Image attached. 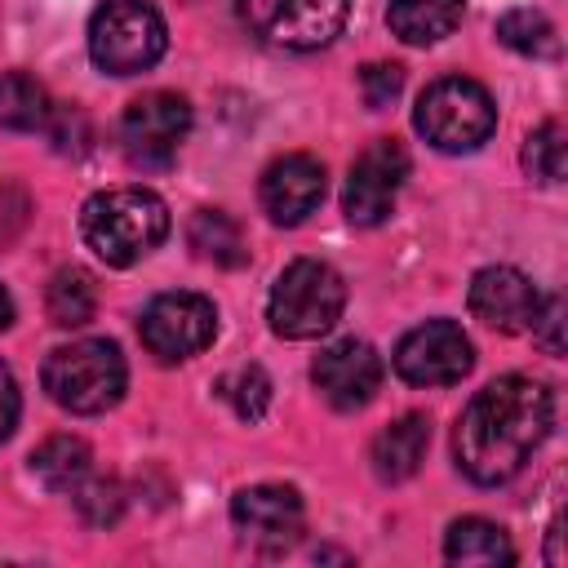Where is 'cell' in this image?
<instances>
[{
    "instance_id": "6da1fadb",
    "label": "cell",
    "mask_w": 568,
    "mask_h": 568,
    "mask_svg": "<svg viewBox=\"0 0 568 568\" xmlns=\"http://www.w3.org/2000/svg\"><path fill=\"white\" fill-rule=\"evenodd\" d=\"M555 417L550 390L532 377H497L488 382L462 413L453 430V453L466 479L475 484H506L510 475L524 470L532 448L546 439Z\"/></svg>"
},
{
    "instance_id": "7a4b0ae2",
    "label": "cell",
    "mask_w": 568,
    "mask_h": 568,
    "mask_svg": "<svg viewBox=\"0 0 568 568\" xmlns=\"http://www.w3.org/2000/svg\"><path fill=\"white\" fill-rule=\"evenodd\" d=\"M80 235L106 266H133L169 235V209L155 191L111 186L84 204Z\"/></svg>"
},
{
    "instance_id": "3957f363",
    "label": "cell",
    "mask_w": 568,
    "mask_h": 568,
    "mask_svg": "<svg viewBox=\"0 0 568 568\" xmlns=\"http://www.w3.org/2000/svg\"><path fill=\"white\" fill-rule=\"evenodd\" d=\"M40 377H44V390L53 404H62L67 413L93 417V413H106L120 404L129 373H124V355L115 342L84 337V342L49 351Z\"/></svg>"
},
{
    "instance_id": "277c9868",
    "label": "cell",
    "mask_w": 568,
    "mask_h": 568,
    "mask_svg": "<svg viewBox=\"0 0 568 568\" xmlns=\"http://www.w3.org/2000/svg\"><path fill=\"white\" fill-rule=\"evenodd\" d=\"M342 306H346L342 275L328 262L297 257L293 266L280 271L275 288H271V302H266V320L280 337L306 342V337L328 333L342 320Z\"/></svg>"
},
{
    "instance_id": "5b68a950",
    "label": "cell",
    "mask_w": 568,
    "mask_h": 568,
    "mask_svg": "<svg viewBox=\"0 0 568 568\" xmlns=\"http://www.w3.org/2000/svg\"><path fill=\"white\" fill-rule=\"evenodd\" d=\"M413 124L435 151L462 155V151H475L488 142V133L497 124V106L484 84H475L466 75H444L417 98Z\"/></svg>"
},
{
    "instance_id": "8992f818",
    "label": "cell",
    "mask_w": 568,
    "mask_h": 568,
    "mask_svg": "<svg viewBox=\"0 0 568 568\" xmlns=\"http://www.w3.org/2000/svg\"><path fill=\"white\" fill-rule=\"evenodd\" d=\"M169 31L146 0H102L89 18V53L106 75H138L164 58Z\"/></svg>"
},
{
    "instance_id": "52a82bcc",
    "label": "cell",
    "mask_w": 568,
    "mask_h": 568,
    "mask_svg": "<svg viewBox=\"0 0 568 568\" xmlns=\"http://www.w3.org/2000/svg\"><path fill=\"white\" fill-rule=\"evenodd\" d=\"M351 0H240L244 27L275 49H324L346 27Z\"/></svg>"
},
{
    "instance_id": "ba28073f",
    "label": "cell",
    "mask_w": 568,
    "mask_h": 568,
    "mask_svg": "<svg viewBox=\"0 0 568 568\" xmlns=\"http://www.w3.org/2000/svg\"><path fill=\"white\" fill-rule=\"evenodd\" d=\"M138 333H142V346L164 359V364H178V359H191L200 355L213 333H217V311L209 297L200 293H160L146 302L142 320H138Z\"/></svg>"
},
{
    "instance_id": "9c48e42d",
    "label": "cell",
    "mask_w": 568,
    "mask_h": 568,
    "mask_svg": "<svg viewBox=\"0 0 568 568\" xmlns=\"http://www.w3.org/2000/svg\"><path fill=\"white\" fill-rule=\"evenodd\" d=\"M191 129V106L178 93H142L120 115V146L138 169H164Z\"/></svg>"
},
{
    "instance_id": "30bf717a",
    "label": "cell",
    "mask_w": 568,
    "mask_h": 568,
    "mask_svg": "<svg viewBox=\"0 0 568 568\" xmlns=\"http://www.w3.org/2000/svg\"><path fill=\"white\" fill-rule=\"evenodd\" d=\"M475 351L470 337L453 320H426L408 328L395 346V373L408 386H453L470 373Z\"/></svg>"
},
{
    "instance_id": "8fae6325",
    "label": "cell",
    "mask_w": 568,
    "mask_h": 568,
    "mask_svg": "<svg viewBox=\"0 0 568 568\" xmlns=\"http://www.w3.org/2000/svg\"><path fill=\"white\" fill-rule=\"evenodd\" d=\"M408 178V151L395 138H377L373 146L359 151V160L351 164L346 191H342V209L355 226H377L390 217L395 195Z\"/></svg>"
},
{
    "instance_id": "7c38bea8",
    "label": "cell",
    "mask_w": 568,
    "mask_h": 568,
    "mask_svg": "<svg viewBox=\"0 0 568 568\" xmlns=\"http://www.w3.org/2000/svg\"><path fill=\"white\" fill-rule=\"evenodd\" d=\"M311 382L320 386V395L333 408L355 413V408H364L377 395V386H382V359H377V351L368 342L346 337V342H333V346H324L315 355Z\"/></svg>"
},
{
    "instance_id": "4fadbf2b",
    "label": "cell",
    "mask_w": 568,
    "mask_h": 568,
    "mask_svg": "<svg viewBox=\"0 0 568 568\" xmlns=\"http://www.w3.org/2000/svg\"><path fill=\"white\" fill-rule=\"evenodd\" d=\"M541 306L537 284L515 266H484L470 280V315L497 333H524Z\"/></svg>"
},
{
    "instance_id": "5bb4252c",
    "label": "cell",
    "mask_w": 568,
    "mask_h": 568,
    "mask_svg": "<svg viewBox=\"0 0 568 568\" xmlns=\"http://www.w3.org/2000/svg\"><path fill=\"white\" fill-rule=\"evenodd\" d=\"M324 200V164L315 155H280L266 173H262V209L271 213V222L280 226H297L306 222Z\"/></svg>"
},
{
    "instance_id": "9a60e30c",
    "label": "cell",
    "mask_w": 568,
    "mask_h": 568,
    "mask_svg": "<svg viewBox=\"0 0 568 568\" xmlns=\"http://www.w3.org/2000/svg\"><path fill=\"white\" fill-rule=\"evenodd\" d=\"M302 519H306L302 497L297 488H284V484H253V488H240L231 501V524L262 546H288L302 532Z\"/></svg>"
},
{
    "instance_id": "2e32d148",
    "label": "cell",
    "mask_w": 568,
    "mask_h": 568,
    "mask_svg": "<svg viewBox=\"0 0 568 568\" xmlns=\"http://www.w3.org/2000/svg\"><path fill=\"white\" fill-rule=\"evenodd\" d=\"M426 444H430V422L426 417L408 413V417L390 422L373 439V470H377V479H386V484L413 479L417 466H422V457H426Z\"/></svg>"
},
{
    "instance_id": "e0dca14e",
    "label": "cell",
    "mask_w": 568,
    "mask_h": 568,
    "mask_svg": "<svg viewBox=\"0 0 568 568\" xmlns=\"http://www.w3.org/2000/svg\"><path fill=\"white\" fill-rule=\"evenodd\" d=\"M466 0H390L386 22L404 44H435L457 31Z\"/></svg>"
},
{
    "instance_id": "ac0fdd59",
    "label": "cell",
    "mask_w": 568,
    "mask_h": 568,
    "mask_svg": "<svg viewBox=\"0 0 568 568\" xmlns=\"http://www.w3.org/2000/svg\"><path fill=\"white\" fill-rule=\"evenodd\" d=\"M444 555L453 564H466V568H497V564H515V546L510 537L493 524V519H457L444 537Z\"/></svg>"
},
{
    "instance_id": "d6986e66",
    "label": "cell",
    "mask_w": 568,
    "mask_h": 568,
    "mask_svg": "<svg viewBox=\"0 0 568 568\" xmlns=\"http://www.w3.org/2000/svg\"><path fill=\"white\" fill-rule=\"evenodd\" d=\"M31 470H36V479H40L44 488H53V493H75V488L93 475V453H89V444L75 439V435H53V439H44V444L31 453Z\"/></svg>"
},
{
    "instance_id": "ffe728a7",
    "label": "cell",
    "mask_w": 568,
    "mask_h": 568,
    "mask_svg": "<svg viewBox=\"0 0 568 568\" xmlns=\"http://www.w3.org/2000/svg\"><path fill=\"white\" fill-rule=\"evenodd\" d=\"M186 240H191V248H195L204 262H213V266H244V262H248L244 231H240V222H235L231 213H222V209H200V213L191 217V226H186Z\"/></svg>"
},
{
    "instance_id": "44dd1931",
    "label": "cell",
    "mask_w": 568,
    "mask_h": 568,
    "mask_svg": "<svg viewBox=\"0 0 568 568\" xmlns=\"http://www.w3.org/2000/svg\"><path fill=\"white\" fill-rule=\"evenodd\" d=\"M49 115H53V102H49V89L36 75H27V71L0 75V124L4 129L31 133V129H44Z\"/></svg>"
},
{
    "instance_id": "7402d4cb",
    "label": "cell",
    "mask_w": 568,
    "mask_h": 568,
    "mask_svg": "<svg viewBox=\"0 0 568 568\" xmlns=\"http://www.w3.org/2000/svg\"><path fill=\"white\" fill-rule=\"evenodd\" d=\"M44 311L58 328H80L98 311V288L80 266H62L44 288Z\"/></svg>"
},
{
    "instance_id": "603a6c76",
    "label": "cell",
    "mask_w": 568,
    "mask_h": 568,
    "mask_svg": "<svg viewBox=\"0 0 568 568\" xmlns=\"http://www.w3.org/2000/svg\"><path fill=\"white\" fill-rule=\"evenodd\" d=\"M497 40L515 53H528V58H550L559 49V36H555L550 18L537 13V9H506L497 18Z\"/></svg>"
},
{
    "instance_id": "cb8c5ba5",
    "label": "cell",
    "mask_w": 568,
    "mask_h": 568,
    "mask_svg": "<svg viewBox=\"0 0 568 568\" xmlns=\"http://www.w3.org/2000/svg\"><path fill=\"white\" fill-rule=\"evenodd\" d=\"M524 169L537 182H564L568 138H564V124L559 120H546L537 133H528V142H524Z\"/></svg>"
},
{
    "instance_id": "d4e9b609",
    "label": "cell",
    "mask_w": 568,
    "mask_h": 568,
    "mask_svg": "<svg viewBox=\"0 0 568 568\" xmlns=\"http://www.w3.org/2000/svg\"><path fill=\"white\" fill-rule=\"evenodd\" d=\"M75 510L89 528H111L120 515H124V488L115 479H102V475H89L75 493Z\"/></svg>"
},
{
    "instance_id": "484cf974",
    "label": "cell",
    "mask_w": 568,
    "mask_h": 568,
    "mask_svg": "<svg viewBox=\"0 0 568 568\" xmlns=\"http://www.w3.org/2000/svg\"><path fill=\"white\" fill-rule=\"evenodd\" d=\"M217 390L231 399V408H235L244 422H257V417L266 413V404H271V377H266L257 364H248V368L222 377Z\"/></svg>"
},
{
    "instance_id": "4316f807",
    "label": "cell",
    "mask_w": 568,
    "mask_h": 568,
    "mask_svg": "<svg viewBox=\"0 0 568 568\" xmlns=\"http://www.w3.org/2000/svg\"><path fill=\"white\" fill-rule=\"evenodd\" d=\"M359 89H364V102H368L373 111H382V106H390V102L399 98L404 71H399L395 62H368V67L359 71Z\"/></svg>"
},
{
    "instance_id": "83f0119b",
    "label": "cell",
    "mask_w": 568,
    "mask_h": 568,
    "mask_svg": "<svg viewBox=\"0 0 568 568\" xmlns=\"http://www.w3.org/2000/svg\"><path fill=\"white\" fill-rule=\"evenodd\" d=\"M564 297L559 293H550V297H541V306H537V315H532V342L546 351V355H564Z\"/></svg>"
},
{
    "instance_id": "f1b7e54d",
    "label": "cell",
    "mask_w": 568,
    "mask_h": 568,
    "mask_svg": "<svg viewBox=\"0 0 568 568\" xmlns=\"http://www.w3.org/2000/svg\"><path fill=\"white\" fill-rule=\"evenodd\" d=\"M18 408H22V399H18V382H13L9 364H0V439L13 435V426H18Z\"/></svg>"
},
{
    "instance_id": "f546056e",
    "label": "cell",
    "mask_w": 568,
    "mask_h": 568,
    "mask_svg": "<svg viewBox=\"0 0 568 568\" xmlns=\"http://www.w3.org/2000/svg\"><path fill=\"white\" fill-rule=\"evenodd\" d=\"M22 217H27V200H22L18 191H9V186H0V244L18 235V226H22Z\"/></svg>"
},
{
    "instance_id": "4dcf8cb0",
    "label": "cell",
    "mask_w": 568,
    "mask_h": 568,
    "mask_svg": "<svg viewBox=\"0 0 568 568\" xmlns=\"http://www.w3.org/2000/svg\"><path fill=\"white\" fill-rule=\"evenodd\" d=\"M9 320H13V302H9V293L0 288V328H9Z\"/></svg>"
},
{
    "instance_id": "1f68e13d",
    "label": "cell",
    "mask_w": 568,
    "mask_h": 568,
    "mask_svg": "<svg viewBox=\"0 0 568 568\" xmlns=\"http://www.w3.org/2000/svg\"><path fill=\"white\" fill-rule=\"evenodd\" d=\"M550 541H559V524L550 528ZM559 559H564V555H559V546H550V564H559Z\"/></svg>"
}]
</instances>
